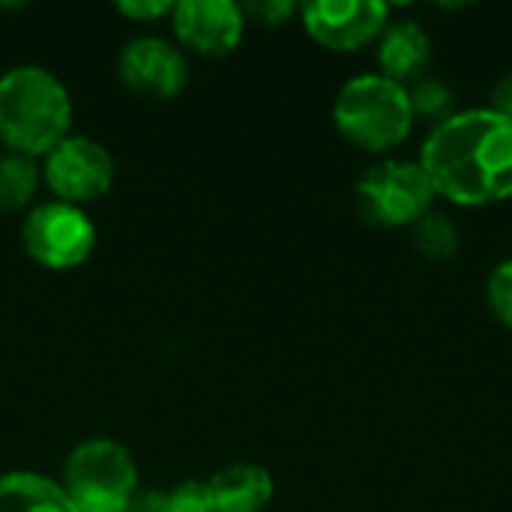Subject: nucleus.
Returning a JSON list of instances; mask_svg holds the SVG:
<instances>
[{
    "label": "nucleus",
    "mask_w": 512,
    "mask_h": 512,
    "mask_svg": "<svg viewBox=\"0 0 512 512\" xmlns=\"http://www.w3.org/2000/svg\"><path fill=\"white\" fill-rule=\"evenodd\" d=\"M435 189L420 162L387 159L372 165L357 183L360 213L381 228H414L432 213Z\"/></svg>",
    "instance_id": "obj_5"
},
{
    "label": "nucleus",
    "mask_w": 512,
    "mask_h": 512,
    "mask_svg": "<svg viewBox=\"0 0 512 512\" xmlns=\"http://www.w3.org/2000/svg\"><path fill=\"white\" fill-rule=\"evenodd\" d=\"M420 168L450 204H501L512 198V123L495 108L459 111L432 129Z\"/></svg>",
    "instance_id": "obj_1"
},
{
    "label": "nucleus",
    "mask_w": 512,
    "mask_h": 512,
    "mask_svg": "<svg viewBox=\"0 0 512 512\" xmlns=\"http://www.w3.org/2000/svg\"><path fill=\"white\" fill-rule=\"evenodd\" d=\"M177 42L201 57H228L246 33V12L234 0H183L171 9Z\"/></svg>",
    "instance_id": "obj_10"
},
{
    "label": "nucleus",
    "mask_w": 512,
    "mask_h": 512,
    "mask_svg": "<svg viewBox=\"0 0 512 512\" xmlns=\"http://www.w3.org/2000/svg\"><path fill=\"white\" fill-rule=\"evenodd\" d=\"M0 512H75V504L54 480L33 471H9L0 474Z\"/></svg>",
    "instance_id": "obj_13"
},
{
    "label": "nucleus",
    "mask_w": 512,
    "mask_h": 512,
    "mask_svg": "<svg viewBox=\"0 0 512 512\" xmlns=\"http://www.w3.org/2000/svg\"><path fill=\"white\" fill-rule=\"evenodd\" d=\"M411 96V108H414V117H426V120H435L444 123L447 117H453V90L435 78H423L414 84V90H408Z\"/></svg>",
    "instance_id": "obj_16"
},
{
    "label": "nucleus",
    "mask_w": 512,
    "mask_h": 512,
    "mask_svg": "<svg viewBox=\"0 0 512 512\" xmlns=\"http://www.w3.org/2000/svg\"><path fill=\"white\" fill-rule=\"evenodd\" d=\"M114 174L117 168L111 153L99 141L84 135H66L45 156L42 165V180L48 183L54 198L72 207L105 198L114 186Z\"/></svg>",
    "instance_id": "obj_7"
},
{
    "label": "nucleus",
    "mask_w": 512,
    "mask_h": 512,
    "mask_svg": "<svg viewBox=\"0 0 512 512\" xmlns=\"http://www.w3.org/2000/svg\"><path fill=\"white\" fill-rule=\"evenodd\" d=\"M123 512H168L165 492H138Z\"/></svg>",
    "instance_id": "obj_21"
},
{
    "label": "nucleus",
    "mask_w": 512,
    "mask_h": 512,
    "mask_svg": "<svg viewBox=\"0 0 512 512\" xmlns=\"http://www.w3.org/2000/svg\"><path fill=\"white\" fill-rule=\"evenodd\" d=\"M72 126V99L63 81L42 66H15L0 75V141L27 159L48 156Z\"/></svg>",
    "instance_id": "obj_2"
},
{
    "label": "nucleus",
    "mask_w": 512,
    "mask_h": 512,
    "mask_svg": "<svg viewBox=\"0 0 512 512\" xmlns=\"http://www.w3.org/2000/svg\"><path fill=\"white\" fill-rule=\"evenodd\" d=\"M120 81L147 99H177L189 84L186 54L162 36L132 39L117 60Z\"/></svg>",
    "instance_id": "obj_9"
},
{
    "label": "nucleus",
    "mask_w": 512,
    "mask_h": 512,
    "mask_svg": "<svg viewBox=\"0 0 512 512\" xmlns=\"http://www.w3.org/2000/svg\"><path fill=\"white\" fill-rule=\"evenodd\" d=\"M489 306L495 318L512 330V258L501 261L489 276Z\"/></svg>",
    "instance_id": "obj_17"
},
{
    "label": "nucleus",
    "mask_w": 512,
    "mask_h": 512,
    "mask_svg": "<svg viewBox=\"0 0 512 512\" xmlns=\"http://www.w3.org/2000/svg\"><path fill=\"white\" fill-rule=\"evenodd\" d=\"M243 12L261 18L264 24H285V21L297 12V6H294L291 0H264V3H249V6H243Z\"/></svg>",
    "instance_id": "obj_20"
},
{
    "label": "nucleus",
    "mask_w": 512,
    "mask_h": 512,
    "mask_svg": "<svg viewBox=\"0 0 512 512\" xmlns=\"http://www.w3.org/2000/svg\"><path fill=\"white\" fill-rule=\"evenodd\" d=\"M39 165L27 156L6 153L0 156V213H15L36 195Z\"/></svg>",
    "instance_id": "obj_14"
},
{
    "label": "nucleus",
    "mask_w": 512,
    "mask_h": 512,
    "mask_svg": "<svg viewBox=\"0 0 512 512\" xmlns=\"http://www.w3.org/2000/svg\"><path fill=\"white\" fill-rule=\"evenodd\" d=\"M306 33L327 51H360L375 42L390 18L381 0H315L300 9Z\"/></svg>",
    "instance_id": "obj_8"
},
{
    "label": "nucleus",
    "mask_w": 512,
    "mask_h": 512,
    "mask_svg": "<svg viewBox=\"0 0 512 512\" xmlns=\"http://www.w3.org/2000/svg\"><path fill=\"white\" fill-rule=\"evenodd\" d=\"M165 495H168V512H216L207 483L186 480V483H180L177 489H171Z\"/></svg>",
    "instance_id": "obj_18"
},
{
    "label": "nucleus",
    "mask_w": 512,
    "mask_h": 512,
    "mask_svg": "<svg viewBox=\"0 0 512 512\" xmlns=\"http://www.w3.org/2000/svg\"><path fill=\"white\" fill-rule=\"evenodd\" d=\"M114 9L132 21H156L162 15H171L174 3H168V0H120V3H114Z\"/></svg>",
    "instance_id": "obj_19"
},
{
    "label": "nucleus",
    "mask_w": 512,
    "mask_h": 512,
    "mask_svg": "<svg viewBox=\"0 0 512 512\" xmlns=\"http://www.w3.org/2000/svg\"><path fill=\"white\" fill-rule=\"evenodd\" d=\"M414 120L408 87L384 78L381 72L345 81L333 102V123L339 135L366 153H387L399 147L411 135Z\"/></svg>",
    "instance_id": "obj_3"
},
{
    "label": "nucleus",
    "mask_w": 512,
    "mask_h": 512,
    "mask_svg": "<svg viewBox=\"0 0 512 512\" xmlns=\"http://www.w3.org/2000/svg\"><path fill=\"white\" fill-rule=\"evenodd\" d=\"M60 486L78 512H123L138 495V465L123 444L93 438L66 456Z\"/></svg>",
    "instance_id": "obj_4"
},
{
    "label": "nucleus",
    "mask_w": 512,
    "mask_h": 512,
    "mask_svg": "<svg viewBox=\"0 0 512 512\" xmlns=\"http://www.w3.org/2000/svg\"><path fill=\"white\" fill-rule=\"evenodd\" d=\"M75 512H78V510H75Z\"/></svg>",
    "instance_id": "obj_23"
},
{
    "label": "nucleus",
    "mask_w": 512,
    "mask_h": 512,
    "mask_svg": "<svg viewBox=\"0 0 512 512\" xmlns=\"http://www.w3.org/2000/svg\"><path fill=\"white\" fill-rule=\"evenodd\" d=\"M411 231H414V246L426 258H432V261H447V258H453L459 252V231H456V225L447 216L435 213V210L426 213Z\"/></svg>",
    "instance_id": "obj_15"
},
{
    "label": "nucleus",
    "mask_w": 512,
    "mask_h": 512,
    "mask_svg": "<svg viewBox=\"0 0 512 512\" xmlns=\"http://www.w3.org/2000/svg\"><path fill=\"white\" fill-rule=\"evenodd\" d=\"M378 63H381V75L402 87L408 81H414V84L423 81V75L432 63L429 33L417 21L387 24L381 33V45H378Z\"/></svg>",
    "instance_id": "obj_11"
},
{
    "label": "nucleus",
    "mask_w": 512,
    "mask_h": 512,
    "mask_svg": "<svg viewBox=\"0 0 512 512\" xmlns=\"http://www.w3.org/2000/svg\"><path fill=\"white\" fill-rule=\"evenodd\" d=\"M498 114H504L512 123V72L495 87V105H492Z\"/></svg>",
    "instance_id": "obj_22"
},
{
    "label": "nucleus",
    "mask_w": 512,
    "mask_h": 512,
    "mask_svg": "<svg viewBox=\"0 0 512 512\" xmlns=\"http://www.w3.org/2000/svg\"><path fill=\"white\" fill-rule=\"evenodd\" d=\"M216 512H264L273 501V477L261 465L237 462L207 480Z\"/></svg>",
    "instance_id": "obj_12"
},
{
    "label": "nucleus",
    "mask_w": 512,
    "mask_h": 512,
    "mask_svg": "<svg viewBox=\"0 0 512 512\" xmlns=\"http://www.w3.org/2000/svg\"><path fill=\"white\" fill-rule=\"evenodd\" d=\"M24 252L45 270H75L96 249V225L81 207L51 201L36 210L21 225Z\"/></svg>",
    "instance_id": "obj_6"
}]
</instances>
